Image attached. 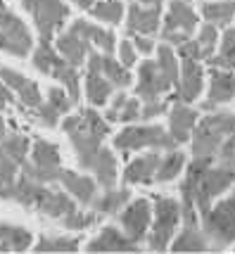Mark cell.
<instances>
[{"mask_svg":"<svg viewBox=\"0 0 235 254\" xmlns=\"http://www.w3.org/2000/svg\"><path fill=\"white\" fill-rule=\"evenodd\" d=\"M185 162H188V155L174 147V150H167L159 164H157V171H155V183H171L180 176V171L185 169Z\"/></svg>","mask_w":235,"mask_h":254,"instance_id":"cell-30","label":"cell"},{"mask_svg":"<svg viewBox=\"0 0 235 254\" xmlns=\"http://www.w3.org/2000/svg\"><path fill=\"white\" fill-rule=\"evenodd\" d=\"M169 98H155V100H143V107H140V119H159V117H167L169 112Z\"/></svg>","mask_w":235,"mask_h":254,"instance_id":"cell-39","label":"cell"},{"mask_svg":"<svg viewBox=\"0 0 235 254\" xmlns=\"http://www.w3.org/2000/svg\"><path fill=\"white\" fill-rule=\"evenodd\" d=\"M2 10H7V5H5V0H0V12Z\"/></svg>","mask_w":235,"mask_h":254,"instance_id":"cell-49","label":"cell"},{"mask_svg":"<svg viewBox=\"0 0 235 254\" xmlns=\"http://www.w3.org/2000/svg\"><path fill=\"white\" fill-rule=\"evenodd\" d=\"M93 176H95V183L98 188H114L117 181H119V171H117V157H114L112 147H105L102 145L95 162L90 166Z\"/></svg>","mask_w":235,"mask_h":254,"instance_id":"cell-25","label":"cell"},{"mask_svg":"<svg viewBox=\"0 0 235 254\" xmlns=\"http://www.w3.org/2000/svg\"><path fill=\"white\" fill-rule=\"evenodd\" d=\"M178 147L176 140L171 138V133L164 126H138V124H128L123 131H119L114 135V150H119L123 155L135 152V150H159L167 152Z\"/></svg>","mask_w":235,"mask_h":254,"instance_id":"cell-6","label":"cell"},{"mask_svg":"<svg viewBox=\"0 0 235 254\" xmlns=\"http://www.w3.org/2000/svg\"><path fill=\"white\" fill-rule=\"evenodd\" d=\"M200 226L209 240V247L221 250L235 243V195L212 204L209 211L200 216Z\"/></svg>","mask_w":235,"mask_h":254,"instance_id":"cell-7","label":"cell"},{"mask_svg":"<svg viewBox=\"0 0 235 254\" xmlns=\"http://www.w3.org/2000/svg\"><path fill=\"white\" fill-rule=\"evenodd\" d=\"M29 162L36 166H62L59 147L50 140H45V138H36V140H31Z\"/></svg>","mask_w":235,"mask_h":254,"instance_id":"cell-33","label":"cell"},{"mask_svg":"<svg viewBox=\"0 0 235 254\" xmlns=\"http://www.w3.org/2000/svg\"><path fill=\"white\" fill-rule=\"evenodd\" d=\"M98 221H100V216L93 209H74L59 219V223H62L67 231H74V233L88 231V228H93Z\"/></svg>","mask_w":235,"mask_h":254,"instance_id":"cell-35","label":"cell"},{"mask_svg":"<svg viewBox=\"0 0 235 254\" xmlns=\"http://www.w3.org/2000/svg\"><path fill=\"white\" fill-rule=\"evenodd\" d=\"M69 31L78 33L81 38H86L95 50L100 53H107V55H114L117 50V38H114V31L105 29V26H98V24H90L88 19H76L67 26Z\"/></svg>","mask_w":235,"mask_h":254,"instance_id":"cell-22","label":"cell"},{"mask_svg":"<svg viewBox=\"0 0 235 254\" xmlns=\"http://www.w3.org/2000/svg\"><path fill=\"white\" fill-rule=\"evenodd\" d=\"M57 183L67 190L78 204H83V207H88L90 199L95 197V192H98V183H95V178L86 176V174H76V171L64 169V166L59 169V178H57Z\"/></svg>","mask_w":235,"mask_h":254,"instance_id":"cell-21","label":"cell"},{"mask_svg":"<svg viewBox=\"0 0 235 254\" xmlns=\"http://www.w3.org/2000/svg\"><path fill=\"white\" fill-rule=\"evenodd\" d=\"M83 90H86V98L93 107H102L107 105L114 95V86L102 76L100 71H93V69H86V76H83Z\"/></svg>","mask_w":235,"mask_h":254,"instance_id":"cell-28","label":"cell"},{"mask_svg":"<svg viewBox=\"0 0 235 254\" xmlns=\"http://www.w3.org/2000/svg\"><path fill=\"white\" fill-rule=\"evenodd\" d=\"M86 252H140V245L133 243L117 226H105L88 245Z\"/></svg>","mask_w":235,"mask_h":254,"instance_id":"cell-19","label":"cell"},{"mask_svg":"<svg viewBox=\"0 0 235 254\" xmlns=\"http://www.w3.org/2000/svg\"><path fill=\"white\" fill-rule=\"evenodd\" d=\"M86 69H93V71H100L102 76L107 78L117 90H123L128 86H133V74L131 69L114 60V55H107V53H100V50H93L86 60Z\"/></svg>","mask_w":235,"mask_h":254,"instance_id":"cell-16","label":"cell"},{"mask_svg":"<svg viewBox=\"0 0 235 254\" xmlns=\"http://www.w3.org/2000/svg\"><path fill=\"white\" fill-rule=\"evenodd\" d=\"M45 100H48V102H50V105H53V107H55L62 117H64V114H69V112H71V107L76 105L74 100L69 98L67 90H64V88H55V86L48 90V98H45Z\"/></svg>","mask_w":235,"mask_h":254,"instance_id":"cell-40","label":"cell"},{"mask_svg":"<svg viewBox=\"0 0 235 254\" xmlns=\"http://www.w3.org/2000/svg\"><path fill=\"white\" fill-rule=\"evenodd\" d=\"M188 2H192V0H188Z\"/></svg>","mask_w":235,"mask_h":254,"instance_id":"cell-50","label":"cell"},{"mask_svg":"<svg viewBox=\"0 0 235 254\" xmlns=\"http://www.w3.org/2000/svg\"><path fill=\"white\" fill-rule=\"evenodd\" d=\"M140 107H143V100L135 98V95H128L123 107L119 110V119L117 122H123V124H135L140 122Z\"/></svg>","mask_w":235,"mask_h":254,"instance_id":"cell-41","label":"cell"},{"mask_svg":"<svg viewBox=\"0 0 235 254\" xmlns=\"http://www.w3.org/2000/svg\"><path fill=\"white\" fill-rule=\"evenodd\" d=\"M0 150L5 155L14 159L17 164L22 166L26 159H29V150H31V138L24 135L19 131H7L2 138H0Z\"/></svg>","mask_w":235,"mask_h":254,"instance_id":"cell-32","label":"cell"},{"mask_svg":"<svg viewBox=\"0 0 235 254\" xmlns=\"http://www.w3.org/2000/svg\"><path fill=\"white\" fill-rule=\"evenodd\" d=\"M167 122H169L167 131L171 133V138L176 140V145H185V143H190V135L195 131L197 122H200V110L188 105V102L174 100L169 105Z\"/></svg>","mask_w":235,"mask_h":254,"instance_id":"cell-13","label":"cell"},{"mask_svg":"<svg viewBox=\"0 0 235 254\" xmlns=\"http://www.w3.org/2000/svg\"><path fill=\"white\" fill-rule=\"evenodd\" d=\"M88 12L93 19L102 24H121L126 17V5L121 0H98Z\"/></svg>","mask_w":235,"mask_h":254,"instance_id":"cell-34","label":"cell"},{"mask_svg":"<svg viewBox=\"0 0 235 254\" xmlns=\"http://www.w3.org/2000/svg\"><path fill=\"white\" fill-rule=\"evenodd\" d=\"M48 76L57 78V81L62 83V88L67 90L69 98L74 100V102H78V100H81V76H78V66L69 64L62 55H57V60L53 62V66H50V74H48Z\"/></svg>","mask_w":235,"mask_h":254,"instance_id":"cell-27","label":"cell"},{"mask_svg":"<svg viewBox=\"0 0 235 254\" xmlns=\"http://www.w3.org/2000/svg\"><path fill=\"white\" fill-rule=\"evenodd\" d=\"M78 245H81L78 238H67V235L53 238V235H43L31 247H34V252H76Z\"/></svg>","mask_w":235,"mask_h":254,"instance_id":"cell-36","label":"cell"},{"mask_svg":"<svg viewBox=\"0 0 235 254\" xmlns=\"http://www.w3.org/2000/svg\"><path fill=\"white\" fill-rule=\"evenodd\" d=\"M117 53H119V62H121L126 69H133V64H138V50L131 38L126 41H119L117 43Z\"/></svg>","mask_w":235,"mask_h":254,"instance_id":"cell-42","label":"cell"},{"mask_svg":"<svg viewBox=\"0 0 235 254\" xmlns=\"http://www.w3.org/2000/svg\"><path fill=\"white\" fill-rule=\"evenodd\" d=\"M0 50L12 57H31L34 36L19 14L12 10L0 12Z\"/></svg>","mask_w":235,"mask_h":254,"instance_id":"cell-9","label":"cell"},{"mask_svg":"<svg viewBox=\"0 0 235 254\" xmlns=\"http://www.w3.org/2000/svg\"><path fill=\"white\" fill-rule=\"evenodd\" d=\"M5 133H7V122H5V119L0 117V138H2Z\"/></svg>","mask_w":235,"mask_h":254,"instance_id":"cell-48","label":"cell"},{"mask_svg":"<svg viewBox=\"0 0 235 254\" xmlns=\"http://www.w3.org/2000/svg\"><path fill=\"white\" fill-rule=\"evenodd\" d=\"M131 202V186H121V188H102V192H95V197L90 199V209L98 216H112Z\"/></svg>","mask_w":235,"mask_h":254,"instance_id":"cell-23","label":"cell"},{"mask_svg":"<svg viewBox=\"0 0 235 254\" xmlns=\"http://www.w3.org/2000/svg\"><path fill=\"white\" fill-rule=\"evenodd\" d=\"M53 45H55L57 53L64 57L69 64H74V66H83V64H86V60H88V55L95 50V48H93L86 38H81L78 33L69 31V29H67V31L57 33L55 41H53Z\"/></svg>","mask_w":235,"mask_h":254,"instance_id":"cell-20","label":"cell"},{"mask_svg":"<svg viewBox=\"0 0 235 254\" xmlns=\"http://www.w3.org/2000/svg\"><path fill=\"white\" fill-rule=\"evenodd\" d=\"M174 88H176L174 78L157 64V60H143L138 64V78H135V86H133L135 98L140 100L167 98Z\"/></svg>","mask_w":235,"mask_h":254,"instance_id":"cell-10","label":"cell"},{"mask_svg":"<svg viewBox=\"0 0 235 254\" xmlns=\"http://www.w3.org/2000/svg\"><path fill=\"white\" fill-rule=\"evenodd\" d=\"M200 26V12L192 10L188 0H169L167 12L162 14V26H159V38L162 43L176 45L190 41Z\"/></svg>","mask_w":235,"mask_h":254,"instance_id":"cell-5","label":"cell"},{"mask_svg":"<svg viewBox=\"0 0 235 254\" xmlns=\"http://www.w3.org/2000/svg\"><path fill=\"white\" fill-rule=\"evenodd\" d=\"M150 221H152V202L145 197L131 199L119 211V226H121V231L138 245L145 243L147 231H150Z\"/></svg>","mask_w":235,"mask_h":254,"instance_id":"cell-11","label":"cell"},{"mask_svg":"<svg viewBox=\"0 0 235 254\" xmlns=\"http://www.w3.org/2000/svg\"><path fill=\"white\" fill-rule=\"evenodd\" d=\"M207 62H209V66H216V69L235 71V26L224 29V33L219 36L216 53H214Z\"/></svg>","mask_w":235,"mask_h":254,"instance_id":"cell-31","label":"cell"},{"mask_svg":"<svg viewBox=\"0 0 235 254\" xmlns=\"http://www.w3.org/2000/svg\"><path fill=\"white\" fill-rule=\"evenodd\" d=\"M62 131L69 135V143L78 157V166L83 171H90L102 147V140L110 135L112 128L102 114H98L93 107H83L76 114H69L62 122Z\"/></svg>","mask_w":235,"mask_h":254,"instance_id":"cell-2","label":"cell"},{"mask_svg":"<svg viewBox=\"0 0 235 254\" xmlns=\"http://www.w3.org/2000/svg\"><path fill=\"white\" fill-rule=\"evenodd\" d=\"M34 245V235L22 226L0 223V252H26Z\"/></svg>","mask_w":235,"mask_h":254,"instance_id":"cell-29","label":"cell"},{"mask_svg":"<svg viewBox=\"0 0 235 254\" xmlns=\"http://www.w3.org/2000/svg\"><path fill=\"white\" fill-rule=\"evenodd\" d=\"M19 176V164L0 150V197L7 199V192Z\"/></svg>","mask_w":235,"mask_h":254,"instance_id":"cell-37","label":"cell"},{"mask_svg":"<svg viewBox=\"0 0 235 254\" xmlns=\"http://www.w3.org/2000/svg\"><path fill=\"white\" fill-rule=\"evenodd\" d=\"M59 169H62V166H36L26 159L22 164V174L29 178H34V181H38V183H57Z\"/></svg>","mask_w":235,"mask_h":254,"instance_id":"cell-38","label":"cell"},{"mask_svg":"<svg viewBox=\"0 0 235 254\" xmlns=\"http://www.w3.org/2000/svg\"><path fill=\"white\" fill-rule=\"evenodd\" d=\"M126 98H128V95H126L123 90H119V93H114L112 95V105H110V110H107V114H105V119H107L110 124H114L117 119H119V110L123 107Z\"/></svg>","mask_w":235,"mask_h":254,"instance_id":"cell-44","label":"cell"},{"mask_svg":"<svg viewBox=\"0 0 235 254\" xmlns=\"http://www.w3.org/2000/svg\"><path fill=\"white\" fill-rule=\"evenodd\" d=\"M133 45H135V50L140 53V55H152L155 53V36H143V33H135L133 36Z\"/></svg>","mask_w":235,"mask_h":254,"instance_id":"cell-43","label":"cell"},{"mask_svg":"<svg viewBox=\"0 0 235 254\" xmlns=\"http://www.w3.org/2000/svg\"><path fill=\"white\" fill-rule=\"evenodd\" d=\"M0 81H5V86L17 95V102L22 107H36L43 102V93L38 88V83L31 81L29 76L19 74L17 69H10V66H0Z\"/></svg>","mask_w":235,"mask_h":254,"instance_id":"cell-17","label":"cell"},{"mask_svg":"<svg viewBox=\"0 0 235 254\" xmlns=\"http://www.w3.org/2000/svg\"><path fill=\"white\" fill-rule=\"evenodd\" d=\"M200 19L214 24L216 29H228L235 22V0H202Z\"/></svg>","mask_w":235,"mask_h":254,"instance_id":"cell-24","label":"cell"},{"mask_svg":"<svg viewBox=\"0 0 235 254\" xmlns=\"http://www.w3.org/2000/svg\"><path fill=\"white\" fill-rule=\"evenodd\" d=\"M135 2H140V5H155V7H162L167 0H135Z\"/></svg>","mask_w":235,"mask_h":254,"instance_id":"cell-47","label":"cell"},{"mask_svg":"<svg viewBox=\"0 0 235 254\" xmlns=\"http://www.w3.org/2000/svg\"><path fill=\"white\" fill-rule=\"evenodd\" d=\"M14 100H17V95H14V93L5 86V81H0V112L7 110Z\"/></svg>","mask_w":235,"mask_h":254,"instance_id":"cell-45","label":"cell"},{"mask_svg":"<svg viewBox=\"0 0 235 254\" xmlns=\"http://www.w3.org/2000/svg\"><path fill=\"white\" fill-rule=\"evenodd\" d=\"M204 81H207V74H204L202 62H197V60H180L178 86H176V90H174V95H169V102L180 100V102L192 105V102L202 95V90H204Z\"/></svg>","mask_w":235,"mask_h":254,"instance_id":"cell-12","label":"cell"},{"mask_svg":"<svg viewBox=\"0 0 235 254\" xmlns=\"http://www.w3.org/2000/svg\"><path fill=\"white\" fill-rule=\"evenodd\" d=\"M7 199L22 204V207H29V209H36L59 221L64 214L76 209V199L69 195L67 190H57L50 188V183H38L29 176H19L14 181V186L7 192Z\"/></svg>","mask_w":235,"mask_h":254,"instance_id":"cell-3","label":"cell"},{"mask_svg":"<svg viewBox=\"0 0 235 254\" xmlns=\"http://www.w3.org/2000/svg\"><path fill=\"white\" fill-rule=\"evenodd\" d=\"M228 100H235V71L209 66V93L200 102V112H214Z\"/></svg>","mask_w":235,"mask_h":254,"instance_id":"cell-15","label":"cell"},{"mask_svg":"<svg viewBox=\"0 0 235 254\" xmlns=\"http://www.w3.org/2000/svg\"><path fill=\"white\" fill-rule=\"evenodd\" d=\"M162 7L155 5H140V2H131L126 7V36L131 38L135 33L143 36H157L159 26H162Z\"/></svg>","mask_w":235,"mask_h":254,"instance_id":"cell-14","label":"cell"},{"mask_svg":"<svg viewBox=\"0 0 235 254\" xmlns=\"http://www.w3.org/2000/svg\"><path fill=\"white\" fill-rule=\"evenodd\" d=\"M169 247L171 252H207L209 240L200 223H183V231L176 235V240H171Z\"/></svg>","mask_w":235,"mask_h":254,"instance_id":"cell-26","label":"cell"},{"mask_svg":"<svg viewBox=\"0 0 235 254\" xmlns=\"http://www.w3.org/2000/svg\"><path fill=\"white\" fill-rule=\"evenodd\" d=\"M235 133V114L228 110L207 112V117H200L190 135V164H188V178H197L216 162L219 147L224 145L228 135Z\"/></svg>","mask_w":235,"mask_h":254,"instance_id":"cell-1","label":"cell"},{"mask_svg":"<svg viewBox=\"0 0 235 254\" xmlns=\"http://www.w3.org/2000/svg\"><path fill=\"white\" fill-rule=\"evenodd\" d=\"M22 7L31 14L41 41H50V43L71 17V7L64 0H22Z\"/></svg>","mask_w":235,"mask_h":254,"instance_id":"cell-8","label":"cell"},{"mask_svg":"<svg viewBox=\"0 0 235 254\" xmlns=\"http://www.w3.org/2000/svg\"><path fill=\"white\" fill-rule=\"evenodd\" d=\"M69 2H74L78 10H90V7H93L98 0H69Z\"/></svg>","mask_w":235,"mask_h":254,"instance_id":"cell-46","label":"cell"},{"mask_svg":"<svg viewBox=\"0 0 235 254\" xmlns=\"http://www.w3.org/2000/svg\"><path fill=\"white\" fill-rule=\"evenodd\" d=\"M159 159H162V152L150 150L145 155L135 157L133 162H128L121 176L123 186H150V183H155V171Z\"/></svg>","mask_w":235,"mask_h":254,"instance_id":"cell-18","label":"cell"},{"mask_svg":"<svg viewBox=\"0 0 235 254\" xmlns=\"http://www.w3.org/2000/svg\"><path fill=\"white\" fill-rule=\"evenodd\" d=\"M152 228L147 231L145 245L152 252L169 250L180 223V202L169 195H152Z\"/></svg>","mask_w":235,"mask_h":254,"instance_id":"cell-4","label":"cell"}]
</instances>
